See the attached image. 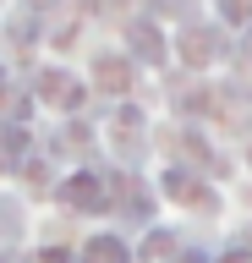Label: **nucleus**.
I'll return each instance as SVG.
<instances>
[{
    "label": "nucleus",
    "mask_w": 252,
    "mask_h": 263,
    "mask_svg": "<svg viewBox=\"0 0 252 263\" xmlns=\"http://www.w3.org/2000/svg\"><path fill=\"white\" fill-rule=\"evenodd\" d=\"M181 55H186V66H208V61L219 55V33L186 28V33H181Z\"/></svg>",
    "instance_id": "20e7f679"
},
{
    "label": "nucleus",
    "mask_w": 252,
    "mask_h": 263,
    "mask_svg": "<svg viewBox=\"0 0 252 263\" xmlns=\"http://www.w3.org/2000/svg\"><path fill=\"white\" fill-rule=\"evenodd\" d=\"M0 148H6V159H22V154H28V132L11 121V126H6V137H0Z\"/></svg>",
    "instance_id": "1a4fd4ad"
},
{
    "label": "nucleus",
    "mask_w": 252,
    "mask_h": 263,
    "mask_svg": "<svg viewBox=\"0 0 252 263\" xmlns=\"http://www.w3.org/2000/svg\"><path fill=\"white\" fill-rule=\"evenodd\" d=\"M38 263H71V258H66V252H44Z\"/></svg>",
    "instance_id": "f8f14e48"
},
{
    "label": "nucleus",
    "mask_w": 252,
    "mask_h": 263,
    "mask_svg": "<svg viewBox=\"0 0 252 263\" xmlns=\"http://www.w3.org/2000/svg\"><path fill=\"white\" fill-rule=\"evenodd\" d=\"M38 99H50L61 110H77L83 104V82L71 77V71H38Z\"/></svg>",
    "instance_id": "f03ea898"
},
{
    "label": "nucleus",
    "mask_w": 252,
    "mask_h": 263,
    "mask_svg": "<svg viewBox=\"0 0 252 263\" xmlns=\"http://www.w3.org/2000/svg\"><path fill=\"white\" fill-rule=\"evenodd\" d=\"M61 197H66L71 209H104V203H110V186H104V176H93V170H77V176L61 181Z\"/></svg>",
    "instance_id": "f257e3e1"
},
{
    "label": "nucleus",
    "mask_w": 252,
    "mask_h": 263,
    "mask_svg": "<svg viewBox=\"0 0 252 263\" xmlns=\"http://www.w3.org/2000/svg\"><path fill=\"white\" fill-rule=\"evenodd\" d=\"M93 77H99L104 93H126V88H132V61H121V55H99V61H93Z\"/></svg>",
    "instance_id": "7ed1b4c3"
},
{
    "label": "nucleus",
    "mask_w": 252,
    "mask_h": 263,
    "mask_svg": "<svg viewBox=\"0 0 252 263\" xmlns=\"http://www.w3.org/2000/svg\"><path fill=\"white\" fill-rule=\"evenodd\" d=\"M219 11H225V16H236V22H241V16H252V0H219Z\"/></svg>",
    "instance_id": "9d476101"
},
{
    "label": "nucleus",
    "mask_w": 252,
    "mask_h": 263,
    "mask_svg": "<svg viewBox=\"0 0 252 263\" xmlns=\"http://www.w3.org/2000/svg\"><path fill=\"white\" fill-rule=\"evenodd\" d=\"M132 55L148 66H165V39H159L153 22H132Z\"/></svg>",
    "instance_id": "39448f33"
},
{
    "label": "nucleus",
    "mask_w": 252,
    "mask_h": 263,
    "mask_svg": "<svg viewBox=\"0 0 252 263\" xmlns=\"http://www.w3.org/2000/svg\"><path fill=\"white\" fill-rule=\"evenodd\" d=\"M22 230V209H17V197H0V236H17Z\"/></svg>",
    "instance_id": "6e6552de"
},
{
    "label": "nucleus",
    "mask_w": 252,
    "mask_h": 263,
    "mask_svg": "<svg viewBox=\"0 0 252 263\" xmlns=\"http://www.w3.org/2000/svg\"><path fill=\"white\" fill-rule=\"evenodd\" d=\"M83 263H126V247H121L115 236H93V241L83 247Z\"/></svg>",
    "instance_id": "423d86ee"
},
{
    "label": "nucleus",
    "mask_w": 252,
    "mask_h": 263,
    "mask_svg": "<svg viewBox=\"0 0 252 263\" xmlns=\"http://www.w3.org/2000/svg\"><path fill=\"white\" fill-rule=\"evenodd\" d=\"M176 263H203V252H198V247H192V252H181V258H176Z\"/></svg>",
    "instance_id": "9b49d317"
},
{
    "label": "nucleus",
    "mask_w": 252,
    "mask_h": 263,
    "mask_svg": "<svg viewBox=\"0 0 252 263\" xmlns=\"http://www.w3.org/2000/svg\"><path fill=\"white\" fill-rule=\"evenodd\" d=\"M165 186H170V197H181V203H198V209H208V203H214V197L203 192L198 181H186V170H170V181H165Z\"/></svg>",
    "instance_id": "0eeeda50"
}]
</instances>
